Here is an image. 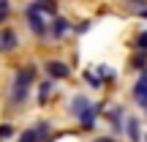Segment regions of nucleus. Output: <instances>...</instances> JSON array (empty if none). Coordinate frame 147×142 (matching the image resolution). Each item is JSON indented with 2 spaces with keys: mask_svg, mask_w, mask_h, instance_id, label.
Masks as SVG:
<instances>
[{
  "mask_svg": "<svg viewBox=\"0 0 147 142\" xmlns=\"http://www.w3.org/2000/svg\"><path fill=\"white\" fill-rule=\"evenodd\" d=\"M101 109H104V104H95V101H90L87 112H84V115L79 118V123H82V128H84V131H90V128L95 126V118L101 115Z\"/></svg>",
  "mask_w": 147,
  "mask_h": 142,
  "instance_id": "nucleus-5",
  "label": "nucleus"
},
{
  "mask_svg": "<svg viewBox=\"0 0 147 142\" xmlns=\"http://www.w3.org/2000/svg\"><path fill=\"white\" fill-rule=\"evenodd\" d=\"M5 19H8V11H3V8H0V25H3Z\"/></svg>",
  "mask_w": 147,
  "mask_h": 142,
  "instance_id": "nucleus-20",
  "label": "nucleus"
},
{
  "mask_svg": "<svg viewBox=\"0 0 147 142\" xmlns=\"http://www.w3.org/2000/svg\"><path fill=\"white\" fill-rule=\"evenodd\" d=\"M139 16H142V19H147V8H142V11H139Z\"/></svg>",
  "mask_w": 147,
  "mask_h": 142,
  "instance_id": "nucleus-23",
  "label": "nucleus"
},
{
  "mask_svg": "<svg viewBox=\"0 0 147 142\" xmlns=\"http://www.w3.org/2000/svg\"><path fill=\"white\" fill-rule=\"evenodd\" d=\"M131 69H136V71H144L147 69V52H136L131 58Z\"/></svg>",
  "mask_w": 147,
  "mask_h": 142,
  "instance_id": "nucleus-13",
  "label": "nucleus"
},
{
  "mask_svg": "<svg viewBox=\"0 0 147 142\" xmlns=\"http://www.w3.org/2000/svg\"><path fill=\"white\" fill-rule=\"evenodd\" d=\"M47 74L52 79H65L71 74V69L63 63V60H47Z\"/></svg>",
  "mask_w": 147,
  "mask_h": 142,
  "instance_id": "nucleus-7",
  "label": "nucleus"
},
{
  "mask_svg": "<svg viewBox=\"0 0 147 142\" xmlns=\"http://www.w3.org/2000/svg\"><path fill=\"white\" fill-rule=\"evenodd\" d=\"M33 82H36V66H25V69H19L14 74V79H11V99H8L11 107H19L27 101Z\"/></svg>",
  "mask_w": 147,
  "mask_h": 142,
  "instance_id": "nucleus-1",
  "label": "nucleus"
},
{
  "mask_svg": "<svg viewBox=\"0 0 147 142\" xmlns=\"http://www.w3.org/2000/svg\"><path fill=\"white\" fill-rule=\"evenodd\" d=\"M144 139H147V137H144Z\"/></svg>",
  "mask_w": 147,
  "mask_h": 142,
  "instance_id": "nucleus-24",
  "label": "nucleus"
},
{
  "mask_svg": "<svg viewBox=\"0 0 147 142\" xmlns=\"http://www.w3.org/2000/svg\"><path fill=\"white\" fill-rule=\"evenodd\" d=\"M19 47V36L14 27H0V52H14Z\"/></svg>",
  "mask_w": 147,
  "mask_h": 142,
  "instance_id": "nucleus-4",
  "label": "nucleus"
},
{
  "mask_svg": "<svg viewBox=\"0 0 147 142\" xmlns=\"http://www.w3.org/2000/svg\"><path fill=\"white\" fill-rule=\"evenodd\" d=\"M49 90H52V79H47V82H41L38 85V101H47V96H49Z\"/></svg>",
  "mask_w": 147,
  "mask_h": 142,
  "instance_id": "nucleus-16",
  "label": "nucleus"
},
{
  "mask_svg": "<svg viewBox=\"0 0 147 142\" xmlns=\"http://www.w3.org/2000/svg\"><path fill=\"white\" fill-rule=\"evenodd\" d=\"M136 49H139V52H147V30L136 36Z\"/></svg>",
  "mask_w": 147,
  "mask_h": 142,
  "instance_id": "nucleus-17",
  "label": "nucleus"
},
{
  "mask_svg": "<svg viewBox=\"0 0 147 142\" xmlns=\"http://www.w3.org/2000/svg\"><path fill=\"white\" fill-rule=\"evenodd\" d=\"M25 19H27V27H30V30L36 33L38 38H44V36H47V19H44L38 11H33L30 5L25 8Z\"/></svg>",
  "mask_w": 147,
  "mask_h": 142,
  "instance_id": "nucleus-3",
  "label": "nucleus"
},
{
  "mask_svg": "<svg viewBox=\"0 0 147 142\" xmlns=\"http://www.w3.org/2000/svg\"><path fill=\"white\" fill-rule=\"evenodd\" d=\"M123 131L128 134L131 142H142V131H139V120H136V118H128L125 126H123Z\"/></svg>",
  "mask_w": 147,
  "mask_h": 142,
  "instance_id": "nucleus-10",
  "label": "nucleus"
},
{
  "mask_svg": "<svg viewBox=\"0 0 147 142\" xmlns=\"http://www.w3.org/2000/svg\"><path fill=\"white\" fill-rule=\"evenodd\" d=\"M87 107H90V101L84 99V96H74L71 99V115H76V120L87 112Z\"/></svg>",
  "mask_w": 147,
  "mask_h": 142,
  "instance_id": "nucleus-11",
  "label": "nucleus"
},
{
  "mask_svg": "<svg viewBox=\"0 0 147 142\" xmlns=\"http://www.w3.org/2000/svg\"><path fill=\"white\" fill-rule=\"evenodd\" d=\"M49 128H52V123H49V120H38L36 126L25 128V131L16 137V142H44V139L49 137Z\"/></svg>",
  "mask_w": 147,
  "mask_h": 142,
  "instance_id": "nucleus-2",
  "label": "nucleus"
},
{
  "mask_svg": "<svg viewBox=\"0 0 147 142\" xmlns=\"http://www.w3.org/2000/svg\"><path fill=\"white\" fill-rule=\"evenodd\" d=\"M14 137H16V128L11 126V123H0V142L14 139Z\"/></svg>",
  "mask_w": 147,
  "mask_h": 142,
  "instance_id": "nucleus-14",
  "label": "nucleus"
},
{
  "mask_svg": "<svg viewBox=\"0 0 147 142\" xmlns=\"http://www.w3.org/2000/svg\"><path fill=\"white\" fill-rule=\"evenodd\" d=\"M84 82H87L90 88H95V90H98V88H104L101 77H98V74H93V71H84Z\"/></svg>",
  "mask_w": 147,
  "mask_h": 142,
  "instance_id": "nucleus-15",
  "label": "nucleus"
},
{
  "mask_svg": "<svg viewBox=\"0 0 147 142\" xmlns=\"http://www.w3.org/2000/svg\"><path fill=\"white\" fill-rule=\"evenodd\" d=\"M8 5H11V0H0V8L3 11H8Z\"/></svg>",
  "mask_w": 147,
  "mask_h": 142,
  "instance_id": "nucleus-21",
  "label": "nucleus"
},
{
  "mask_svg": "<svg viewBox=\"0 0 147 142\" xmlns=\"http://www.w3.org/2000/svg\"><path fill=\"white\" fill-rule=\"evenodd\" d=\"M68 30H71V22L65 19V16L55 14V16H52V25H49V33H52V38H63Z\"/></svg>",
  "mask_w": 147,
  "mask_h": 142,
  "instance_id": "nucleus-6",
  "label": "nucleus"
},
{
  "mask_svg": "<svg viewBox=\"0 0 147 142\" xmlns=\"http://www.w3.org/2000/svg\"><path fill=\"white\" fill-rule=\"evenodd\" d=\"M90 30V22H82V25H76V33H87Z\"/></svg>",
  "mask_w": 147,
  "mask_h": 142,
  "instance_id": "nucleus-19",
  "label": "nucleus"
},
{
  "mask_svg": "<svg viewBox=\"0 0 147 142\" xmlns=\"http://www.w3.org/2000/svg\"><path fill=\"white\" fill-rule=\"evenodd\" d=\"M30 8L33 11H38V14H49V16H55L57 14V0H36V3H30Z\"/></svg>",
  "mask_w": 147,
  "mask_h": 142,
  "instance_id": "nucleus-9",
  "label": "nucleus"
},
{
  "mask_svg": "<svg viewBox=\"0 0 147 142\" xmlns=\"http://www.w3.org/2000/svg\"><path fill=\"white\" fill-rule=\"evenodd\" d=\"M128 5L136 8V11H142V8H147V0H128Z\"/></svg>",
  "mask_w": 147,
  "mask_h": 142,
  "instance_id": "nucleus-18",
  "label": "nucleus"
},
{
  "mask_svg": "<svg viewBox=\"0 0 147 142\" xmlns=\"http://www.w3.org/2000/svg\"><path fill=\"white\" fill-rule=\"evenodd\" d=\"M93 142H115L112 137H98V139H93Z\"/></svg>",
  "mask_w": 147,
  "mask_h": 142,
  "instance_id": "nucleus-22",
  "label": "nucleus"
},
{
  "mask_svg": "<svg viewBox=\"0 0 147 142\" xmlns=\"http://www.w3.org/2000/svg\"><path fill=\"white\" fill-rule=\"evenodd\" d=\"M134 99L139 101V107H142V109H147V85H142V82L134 85Z\"/></svg>",
  "mask_w": 147,
  "mask_h": 142,
  "instance_id": "nucleus-12",
  "label": "nucleus"
},
{
  "mask_svg": "<svg viewBox=\"0 0 147 142\" xmlns=\"http://www.w3.org/2000/svg\"><path fill=\"white\" fill-rule=\"evenodd\" d=\"M109 126L115 134H123V126H125V112H123V107H112L109 109Z\"/></svg>",
  "mask_w": 147,
  "mask_h": 142,
  "instance_id": "nucleus-8",
  "label": "nucleus"
}]
</instances>
